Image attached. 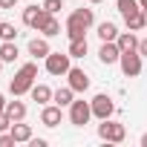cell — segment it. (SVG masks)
<instances>
[{
	"mask_svg": "<svg viewBox=\"0 0 147 147\" xmlns=\"http://www.w3.org/2000/svg\"><path fill=\"white\" fill-rule=\"evenodd\" d=\"M35 78H38V63H35V61H29V63H23V66L15 72V78L9 81V92H12L15 98L26 95V92L35 87Z\"/></svg>",
	"mask_w": 147,
	"mask_h": 147,
	"instance_id": "1",
	"label": "cell"
},
{
	"mask_svg": "<svg viewBox=\"0 0 147 147\" xmlns=\"http://www.w3.org/2000/svg\"><path fill=\"white\" fill-rule=\"evenodd\" d=\"M98 138H104V141H110V144H121V141L127 138V127H124L121 121H115V118H104V121L98 124Z\"/></svg>",
	"mask_w": 147,
	"mask_h": 147,
	"instance_id": "2",
	"label": "cell"
},
{
	"mask_svg": "<svg viewBox=\"0 0 147 147\" xmlns=\"http://www.w3.org/2000/svg\"><path fill=\"white\" fill-rule=\"evenodd\" d=\"M69 66H72V55L69 52H49L46 55V72L49 75L61 78V75L69 72Z\"/></svg>",
	"mask_w": 147,
	"mask_h": 147,
	"instance_id": "3",
	"label": "cell"
},
{
	"mask_svg": "<svg viewBox=\"0 0 147 147\" xmlns=\"http://www.w3.org/2000/svg\"><path fill=\"white\" fill-rule=\"evenodd\" d=\"M118 66H121V72H124V78H138L141 69H144V61H141L138 49H136V52H121Z\"/></svg>",
	"mask_w": 147,
	"mask_h": 147,
	"instance_id": "4",
	"label": "cell"
},
{
	"mask_svg": "<svg viewBox=\"0 0 147 147\" xmlns=\"http://www.w3.org/2000/svg\"><path fill=\"white\" fill-rule=\"evenodd\" d=\"M90 104H92V118H98V121H104V118H113V115H115V101H113L107 92H98Z\"/></svg>",
	"mask_w": 147,
	"mask_h": 147,
	"instance_id": "5",
	"label": "cell"
},
{
	"mask_svg": "<svg viewBox=\"0 0 147 147\" xmlns=\"http://www.w3.org/2000/svg\"><path fill=\"white\" fill-rule=\"evenodd\" d=\"M90 118H92V104L90 101H72L69 104V124H75V127H84V124H90Z\"/></svg>",
	"mask_w": 147,
	"mask_h": 147,
	"instance_id": "6",
	"label": "cell"
},
{
	"mask_svg": "<svg viewBox=\"0 0 147 147\" xmlns=\"http://www.w3.org/2000/svg\"><path fill=\"white\" fill-rule=\"evenodd\" d=\"M66 84L75 90V92H87V90H90V75H87L81 66H69V72H66Z\"/></svg>",
	"mask_w": 147,
	"mask_h": 147,
	"instance_id": "7",
	"label": "cell"
},
{
	"mask_svg": "<svg viewBox=\"0 0 147 147\" xmlns=\"http://www.w3.org/2000/svg\"><path fill=\"white\" fill-rule=\"evenodd\" d=\"M95 23V12L92 9H75V12H69L66 23L63 26H78V29H90Z\"/></svg>",
	"mask_w": 147,
	"mask_h": 147,
	"instance_id": "8",
	"label": "cell"
},
{
	"mask_svg": "<svg viewBox=\"0 0 147 147\" xmlns=\"http://www.w3.org/2000/svg\"><path fill=\"white\" fill-rule=\"evenodd\" d=\"M46 15H49V12H46L43 6H35V3H32V6H26V9H23V23H26L29 29H35V32H38V29H40V23L46 20Z\"/></svg>",
	"mask_w": 147,
	"mask_h": 147,
	"instance_id": "9",
	"label": "cell"
},
{
	"mask_svg": "<svg viewBox=\"0 0 147 147\" xmlns=\"http://www.w3.org/2000/svg\"><path fill=\"white\" fill-rule=\"evenodd\" d=\"M118 58H121V49H118V43H115V40H101L98 61H101L104 66H113V63H118Z\"/></svg>",
	"mask_w": 147,
	"mask_h": 147,
	"instance_id": "10",
	"label": "cell"
},
{
	"mask_svg": "<svg viewBox=\"0 0 147 147\" xmlns=\"http://www.w3.org/2000/svg\"><path fill=\"white\" fill-rule=\"evenodd\" d=\"M63 121V107H58V104H43V110H40V124L43 127H58Z\"/></svg>",
	"mask_w": 147,
	"mask_h": 147,
	"instance_id": "11",
	"label": "cell"
},
{
	"mask_svg": "<svg viewBox=\"0 0 147 147\" xmlns=\"http://www.w3.org/2000/svg\"><path fill=\"white\" fill-rule=\"evenodd\" d=\"M26 49H29V55H32L35 61H40V58L46 61V55L52 52V46H49V38H32Z\"/></svg>",
	"mask_w": 147,
	"mask_h": 147,
	"instance_id": "12",
	"label": "cell"
},
{
	"mask_svg": "<svg viewBox=\"0 0 147 147\" xmlns=\"http://www.w3.org/2000/svg\"><path fill=\"white\" fill-rule=\"evenodd\" d=\"M115 43H118V49L121 52H136L138 49V38H136V32H118V38H115Z\"/></svg>",
	"mask_w": 147,
	"mask_h": 147,
	"instance_id": "13",
	"label": "cell"
},
{
	"mask_svg": "<svg viewBox=\"0 0 147 147\" xmlns=\"http://www.w3.org/2000/svg\"><path fill=\"white\" fill-rule=\"evenodd\" d=\"M29 95H32V101H38L40 107H43V104H49V101L55 98V92H52L46 84H35V87L29 90Z\"/></svg>",
	"mask_w": 147,
	"mask_h": 147,
	"instance_id": "14",
	"label": "cell"
},
{
	"mask_svg": "<svg viewBox=\"0 0 147 147\" xmlns=\"http://www.w3.org/2000/svg\"><path fill=\"white\" fill-rule=\"evenodd\" d=\"M9 133L15 136V141H18V144H29V141H32V127H29V124H23V121H15Z\"/></svg>",
	"mask_w": 147,
	"mask_h": 147,
	"instance_id": "15",
	"label": "cell"
},
{
	"mask_svg": "<svg viewBox=\"0 0 147 147\" xmlns=\"http://www.w3.org/2000/svg\"><path fill=\"white\" fill-rule=\"evenodd\" d=\"M43 38H55V35H61V20L55 18V15H46V20L40 23V29H38Z\"/></svg>",
	"mask_w": 147,
	"mask_h": 147,
	"instance_id": "16",
	"label": "cell"
},
{
	"mask_svg": "<svg viewBox=\"0 0 147 147\" xmlns=\"http://www.w3.org/2000/svg\"><path fill=\"white\" fill-rule=\"evenodd\" d=\"M52 101H55L58 107H69L72 101H75V90H72V87L66 84V87H61V90H55V98H52Z\"/></svg>",
	"mask_w": 147,
	"mask_h": 147,
	"instance_id": "17",
	"label": "cell"
},
{
	"mask_svg": "<svg viewBox=\"0 0 147 147\" xmlns=\"http://www.w3.org/2000/svg\"><path fill=\"white\" fill-rule=\"evenodd\" d=\"M6 115H9L12 121H23V118H26V104L18 101V98L9 101V104H6Z\"/></svg>",
	"mask_w": 147,
	"mask_h": 147,
	"instance_id": "18",
	"label": "cell"
},
{
	"mask_svg": "<svg viewBox=\"0 0 147 147\" xmlns=\"http://www.w3.org/2000/svg\"><path fill=\"white\" fill-rule=\"evenodd\" d=\"M18 55H20V49H18V43H15V40H3V43H0V58H3L6 63L18 61Z\"/></svg>",
	"mask_w": 147,
	"mask_h": 147,
	"instance_id": "19",
	"label": "cell"
},
{
	"mask_svg": "<svg viewBox=\"0 0 147 147\" xmlns=\"http://www.w3.org/2000/svg\"><path fill=\"white\" fill-rule=\"evenodd\" d=\"M124 23H127V29H130V32H141V29H144V15H141V9H136V12L124 15Z\"/></svg>",
	"mask_w": 147,
	"mask_h": 147,
	"instance_id": "20",
	"label": "cell"
},
{
	"mask_svg": "<svg viewBox=\"0 0 147 147\" xmlns=\"http://www.w3.org/2000/svg\"><path fill=\"white\" fill-rule=\"evenodd\" d=\"M98 38H101V40H115V38H118V26H115L113 20L98 23Z\"/></svg>",
	"mask_w": 147,
	"mask_h": 147,
	"instance_id": "21",
	"label": "cell"
},
{
	"mask_svg": "<svg viewBox=\"0 0 147 147\" xmlns=\"http://www.w3.org/2000/svg\"><path fill=\"white\" fill-rule=\"evenodd\" d=\"M87 49H90V43H87V38H78V40H69V55L72 58H84L87 55Z\"/></svg>",
	"mask_w": 147,
	"mask_h": 147,
	"instance_id": "22",
	"label": "cell"
},
{
	"mask_svg": "<svg viewBox=\"0 0 147 147\" xmlns=\"http://www.w3.org/2000/svg\"><path fill=\"white\" fill-rule=\"evenodd\" d=\"M115 6H118V12H121V15H130V12L141 9V3H138V0H115Z\"/></svg>",
	"mask_w": 147,
	"mask_h": 147,
	"instance_id": "23",
	"label": "cell"
},
{
	"mask_svg": "<svg viewBox=\"0 0 147 147\" xmlns=\"http://www.w3.org/2000/svg\"><path fill=\"white\" fill-rule=\"evenodd\" d=\"M15 38H18L15 23H3V20H0V40H15Z\"/></svg>",
	"mask_w": 147,
	"mask_h": 147,
	"instance_id": "24",
	"label": "cell"
},
{
	"mask_svg": "<svg viewBox=\"0 0 147 147\" xmlns=\"http://www.w3.org/2000/svg\"><path fill=\"white\" fill-rule=\"evenodd\" d=\"M43 9H46L49 15H58V12L63 9V0H43Z\"/></svg>",
	"mask_w": 147,
	"mask_h": 147,
	"instance_id": "25",
	"label": "cell"
},
{
	"mask_svg": "<svg viewBox=\"0 0 147 147\" xmlns=\"http://www.w3.org/2000/svg\"><path fill=\"white\" fill-rule=\"evenodd\" d=\"M66 29V38L69 40H78V38H87V29H78V26H63Z\"/></svg>",
	"mask_w": 147,
	"mask_h": 147,
	"instance_id": "26",
	"label": "cell"
},
{
	"mask_svg": "<svg viewBox=\"0 0 147 147\" xmlns=\"http://www.w3.org/2000/svg\"><path fill=\"white\" fill-rule=\"evenodd\" d=\"M12 124H15V121H12V118H9L6 113L0 115V133H9V130H12Z\"/></svg>",
	"mask_w": 147,
	"mask_h": 147,
	"instance_id": "27",
	"label": "cell"
},
{
	"mask_svg": "<svg viewBox=\"0 0 147 147\" xmlns=\"http://www.w3.org/2000/svg\"><path fill=\"white\" fill-rule=\"evenodd\" d=\"M12 144H18L12 133H0V147H12Z\"/></svg>",
	"mask_w": 147,
	"mask_h": 147,
	"instance_id": "28",
	"label": "cell"
},
{
	"mask_svg": "<svg viewBox=\"0 0 147 147\" xmlns=\"http://www.w3.org/2000/svg\"><path fill=\"white\" fill-rule=\"evenodd\" d=\"M138 55H141V58H147V38H141V40H138Z\"/></svg>",
	"mask_w": 147,
	"mask_h": 147,
	"instance_id": "29",
	"label": "cell"
},
{
	"mask_svg": "<svg viewBox=\"0 0 147 147\" xmlns=\"http://www.w3.org/2000/svg\"><path fill=\"white\" fill-rule=\"evenodd\" d=\"M29 144H32V147H46L49 141H46V138H35V136H32V141H29Z\"/></svg>",
	"mask_w": 147,
	"mask_h": 147,
	"instance_id": "30",
	"label": "cell"
},
{
	"mask_svg": "<svg viewBox=\"0 0 147 147\" xmlns=\"http://www.w3.org/2000/svg\"><path fill=\"white\" fill-rule=\"evenodd\" d=\"M18 0H0V9H15Z\"/></svg>",
	"mask_w": 147,
	"mask_h": 147,
	"instance_id": "31",
	"label": "cell"
},
{
	"mask_svg": "<svg viewBox=\"0 0 147 147\" xmlns=\"http://www.w3.org/2000/svg\"><path fill=\"white\" fill-rule=\"evenodd\" d=\"M6 104H9V101H6V95H3V92H0V115H3V113H6Z\"/></svg>",
	"mask_w": 147,
	"mask_h": 147,
	"instance_id": "32",
	"label": "cell"
},
{
	"mask_svg": "<svg viewBox=\"0 0 147 147\" xmlns=\"http://www.w3.org/2000/svg\"><path fill=\"white\" fill-rule=\"evenodd\" d=\"M138 144H141V147H147V133H144V136L138 138Z\"/></svg>",
	"mask_w": 147,
	"mask_h": 147,
	"instance_id": "33",
	"label": "cell"
},
{
	"mask_svg": "<svg viewBox=\"0 0 147 147\" xmlns=\"http://www.w3.org/2000/svg\"><path fill=\"white\" fill-rule=\"evenodd\" d=\"M141 15H144V29H147V9H141Z\"/></svg>",
	"mask_w": 147,
	"mask_h": 147,
	"instance_id": "34",
	"label": "cell"
},
{
	"mask_svg": "<svg viewBox=\"0 0 147 147\" xmlns=\"http://www.w3.org/2000/svg\"><path fill=\"white\" fill-rule=\"evenodd\" d=\"M138 3H141V9H147V0H138Z\"/></svg>",
	"mask_w": 147,
	"mask_h": 147,
	"instance_id": "35",
	"label": "cell"
},
{
	"mask_svg": "<svg viewBox=\"0 0 147 147\" xmlns=\"http://www.w3.org/2000/svg\"><path fill=\"white\" fill-rule=\"evenodd\" d=\"M3 63H6V61H3V58H0V72H3Z\"/></svg>",
	"mask_w": 147,
	"mask_h": 147,
	"instance_id": "36",
	"label": "cell"
},
{
	"mask_svg": "<svg viewBox=\"0 0 147 147\" xmlns=\"http://www.w3.org/2000/svg\"><path fill=\"white\" fill-rule=\"evenodd\" d=\"M90 3H92V6H95V3H104V0H90Z\"/></svg>",
	"mask_w": 147,
	"mask_h": 147,
	"instance_id": "37",
	"label": "cell"
}]
</instances>
